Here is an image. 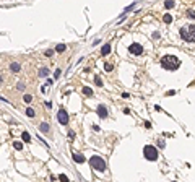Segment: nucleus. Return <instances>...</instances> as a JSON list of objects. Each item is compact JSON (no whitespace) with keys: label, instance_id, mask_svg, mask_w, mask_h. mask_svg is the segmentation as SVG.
I'll return each instance as SVG.
<instances>
[{"label":"nucleus","instance_id":"32","mask_svg":"<svg viewBox=\"0 0 195 182\" xmlns=\"http://www.w3.org/2000/svg\"><path fill=\"white\" fill-rule=\"evenodd\" d=\"M18 89H24V83H18Z\"/></svg>","mask_w":195,"mask_h":182},{"label":"nucleus","instance_id":"17","mask_svg":"<svg viewBox=\"0 0 195 182\" xmlns=\"http://www.w3.org/2000/svg\"><path fill=\"white\" fill-rule=\"evenodd\" d=\"M26 116H28V117H34V116H36L34 109H33V107H28V109H26Z\"/></svg>","mask_w":195,"mask_h":182},{"label":"nucleus","instance_id":"14","mask_svg":"<svg viewBox=\"0 0 195 182\" xmlns=\"http://www.w3.org/2000/svg\"><path fill=\"white\" fill-rule=\"evenodd\" d=\"M21 138H23V142H31V135H29V133L28 132H21Z\"/></svg>","mask_w":195,"mask_h":182},{"label":"nucleus","instance_id":"28","mask_svg":"<svg viewBox=\"0 0 195 182\" xmlns=\"http://www.w3.org/2000/svg\"><path fill=\"white\" fill-rule=\"evenodd\" d=\"M68 138L73 140V138H75V132H72V130H70V132H68Z\"/></svg>","mask_w":195,"mask_h":182},{"label":"nucleus","instance_id":"24","mask_svg":"<svg viewBox=\"0 0 195 182\" xmlns=\"http://www.w3.org/2000/svg\"><path fill=\"white\" fill-rule=\"evenodd\" d=\"M44 55H46V57H52V55H54V50H52V49H47Z\"/></svg>","mask_w":195,"mask_h":182},{"label":"nucleus","instance_id":"30","mask_svg":"<svg viewBox=\"0 0 195 182\" xmlns=\"http://www.w3.org/2000/svg\"><path fill=\"white\" fill-rule=\"evenodd\" d=\"M176 93H177V91H174V89H171V91H168V96H174Z\"/></svg>","mask_w":195,"mask_h":182},{"label":"nucleus","instance_id":"8","mask_svg":"<svg viewBox=\"0 0 195 182\" xmlns=\"http://www.w3.org/2000/svg\"><path fill=\"white\" fill-rule=\"evenodd\" d=\"M72 158H73V161H75V163H78V164L85 163V156L80 155V153H72Z\"/></svg>","mask_w":195,"mask_h":182},{"label":"nucleus","instance_id":"21","mask_svg":"<svg viewBox=\"0 0 195 182\" xmlns=\"http://www.w3.org/2000/svg\"><path fill=\"white\" fill-rule=\"evenodd\" d=\"M174 2H172V0H168V2H166V3H164V7H166V8H174Z\"/></svg>","mask_w":195,"mask_h":182},{"label":"nucleus","instance_id":"31","mask_svg":"<svg viewBox=\"0 0 195 182\" xmlns=\"http://www.w3.org/2000/svg\"><path fill=\"white\" fill-rule=\"evenodd\" d=\"M158 145H159V148H164V146H166V145H164V142H163V140H159V142H158Z\"/></svg>","mask_w":195,"mask_h":182},{"label":"nucleus","instance_id":"12","mask_svg":"<svg viewBox=\"0 0 195 182\" xmlns=\"http://www.w3.org/2000/svg\"><path fill=\"white\" fill-rule=\"evenodd\" d=\"M83 94H85V96H93V89L90 88V86H85V88H83Z\"/></svg>","mask_w":195,"mask_h":182},{"label":"nucleus","instance_id":"29","mask_svg":"<svg viewBox=\"0 0 195 182\" xmlns=\"http://www.w3.org/2000/svg\"><path fill=\"white\" fill-rule=\"evenodd\" d=\"M44 106H46L47 109H51V107H52V102H51V101H47V102H46V104H44Z\"/></svg>","mask_w":195,"mask_h":182},{"label":"nucleus","instance_id":"13","mask_svg":"<svg viewBox=\"0 0 195 182\" xmlns=\"http://www.w3.org/2000/svg\"><path fill=\"white\" fill-rule=\"evenodd\" d=\"M65 50H67L65 44H57V46H55V52H65Z\"/></svg>","mask_w":195,"mask_h":182},{"label":"nucleus","instance_id":"18","mask_svg":"<svg viewBox=\"0 0 195 182\" xmlns=\"http://www.w3.org/2000/svg\"><path fill=\"white\" fill-rule=\"evenodd\" d=\"M23 101L26 102V104H29V102L33 101V96H31V94H24V96H23Z\"/></svg>","mask_w":195,"mask_h":182},{"label":"nucleus","instance_id":"26","mask_svg":"<svg viewBox=\"0 0 195 182\" xmlns=\"http://www.w3.org/2000/svg\"><path fill=\"white\" fill-rule=\"evenodd\" d=\"M60 75H62V70H60V68H57V70H55V73H54V78H58Z\"/></svg>","mask_w":195,"mask_h":182},{"label":"nucleus","instance_id":"20","mask_svg":"<svg viewBox=\"0 0 195 182\" xmlns=\"http://www.w3.org/2000/svg\"><path fill=\"white\" fill-rule=\"evenodd\" d=\"M112 68H114L112 63H104V70L106 72H112Z\"/></svg>","mask_w":195,"mask_h":182},{"label":"nucleus","instance_id":"22","mask_svg":"<svg viewBox=\"0 0 195 182\" xmlns=\"http://www.w3.org/2000/svg\"><path fill=\"white\" fill-rule=\"evenodd\" d=\"M58 181H60V182H68V177H67L65 174H60V176H58Z\"/></svg>","mask_w":195,"mask_h":182},{"label":"nucleus","instance_id":"27","mask_svg":"<svg viewBox=\"0 0 195 182\" xmlns=\"http://www.w3.org/2000/svg\"><path fill=\"white\" fill-rule=\"evenodd\" d=\"M132 8H135V3H132V5H129V7L125 8V10H124V15H125V13H127V12H130V10H132Z\"/></svg>","mask_w":195,"mask_h":182},{"label":"nucleus","instance_id":"23","mask_svg":"<svg viewBox=\"0 0 195 182\" xmlns=\"http://www.w3.org/2000/svg\"><path fill=\"white\" fill-rule=\"evenodd\" d=\"M94 83H96L98 86H102V80L99 77H94Z\"/></svg>","mask_w":195,"mask_h":182},{"label":"nucleus","instance_id":"9","mask_svg":"<svg viewBox=\"0 0 195 182\" xmlns=\"http://www.w3.org/2000/svg\"><path fill=\"white\" fill-rule=\"evenodd\" d=\"M111 50H112V47H111V44H104V46L101 47V55H109L111 54Z\"/></svg>","mask_w":195,"mask_h":182},{"label":"nucleus","instance_id":"15","mask_svg":"<svg viewBox=\"0 0 195 182\" xmlns=\"http://www.w3.org/2000/svg\"><path fill=\"white\" fill-rule=\"evenodd\" d=\"M47 75H49V68L47 67H42L39 70V77H47Z\"/></svg>","mask_w":195,"mask_h":182},{"label":"nucleus","instance_id":"11","mask_svg":"<svg viewBox=\"0 0 195 182\" xmlns=\"http://www.w3.org/2000/svg\"><path fill=\"white\" fill-rule=\"evenodd\" d=\"M10 70H12L13 73H18L20 70H21V65H20L18 62H12V65H10Z\"/></svg>","mask_w":195,"mask_h":182},{"label":"nucleus","instance_id":"16","mask_svg":"<svg viewBox=\"0 0 195 182\" xmlns=\"http://www.w3.org/2000/svg\"><path fill=\"white\" fill-rule=\"evenodd\" d=\"M163 21H164L166 24L172 23V16H171V15H164V16H163Z\"/></svg>","mask_w":195,"mask_h":182},{"label":"nucleus","instance_id":"3","mask_svg":"<svg viewBox=\"0 0 195 182\" xmlns=\"http://www.w3.org/2000/svg\"><path fill=\"white\" fill-rule=\"evenodd\" d=\"M90 164H91L93 169L99 171V172H104L106 171V161L101 158V156H98V155H94V156L90 158Z\"/></svg>","mask_w":195,"mask_h":182},{"label":"nucleus","instance_id":"6","mask_svg":"<svg viewBox=\"0 0 195 182\" xmlns=\"http://www.w3.org/2000/svg\"><path fill=\"white\" fill-rule=\"evenodd\" d=\"M129 52L132 55H141V54H143V46L138 44V42H132L129 46Z\"/></svg>","mask_w":195,"mask_h":182},{"label":"nucleus","instance_id":"1","mask_svg":"<svg viewBox=\"0 0 195 182\" xmlns=\"http://www.w3.org/2000/svg\"><path fill=\"white\" fill-rule=\"evenodd\" d=\"M161 67L166 70H177L180 67V60L176 55H164L163 59H161Z\"/></svg>","mask_w":195,"mask_h":182},{"label":"nucleus","instance_id":"34","mask_svg":"<svg viewBox=\"0 0 195 182\" xmlns=\"http://www.w3.org/2000/svg\"><path fill=\"white\" fill-rule=\"evenodd\" d=\"M2 81H3V80H2V77H0V83H2Z\"/></svg>","mask_w":195,"mask_h":182},{"label":"nucleus","instance_id":"33","mask_svg":"<svg viewBox=\"0 0 195 182\" xmlns=\"http://www.w3.org/2000/svg\"><path fill=\"white\" fill-rule=\"evenodd\" d=\"M153 38H155V39H158V38H159V33H158V31H156V33H153Z\"/></svg>","mask_w":195,"mask_h":182},{"label":"nucleus","instance_id":"4","mask_svg":"<svg viewBox=\"0 0 195 182\" xmlns=\"http://www.w3.org/2000/svg\"><path fill=\"white\" fill-rule=\"evenodd\" d=\"M143 155L148 161H156V159H158V151H156V148L153 146V145H146V146L143 148Z\"/></svg>","mask_w":195,"mask_h":182},{"label":"nucleus","instance_id":"2","mask_svg":"<svg viewBox=\"0 0 195 182\" xmlns=\"http://www.w3.org/2000/svg\"><path fill=\"white\" fill-rule=\"evenodd\" d=\"M180 38L187 42H195V24H187L180 28Z\"/></svg>","mask_w":195,"mask_h":182},{"label":"nucleus","instance_id":"25","mask_svg":"<svg viewBox=\"0 0 195 182\" xmlns=\"http://www.w3.org/2000/svg\"><path fill=\"white\" fill-rule=\"evenodd\" d=\"M187 16H190V18L195 20V10H189V12H187Z\"/></svg>","mask_w":195,"mask_h":182},{"label":"nucleus","instance_id":"10","mask_svg":"<svg viewBox=\"0 0 195 182\" xmlns=\"http://www.w3.org/2000/svg\"><path fill=\"white\" fill-rule=\"evenodd\" d=\"M39 130L42 133H49V130H51V125L47 124V122H42V124L39 125Z\"/></svg>","mask_w":195,"mask_h":182},{"label":"nucleus","instance_id":"5","mask_svg":"<svg viewBox=\"0 0 195 182\" xmlns=\"http://www.w3.org/2000/svg\"><path fill=\"white\" fill-rule=\"evenodd\" d=\"M57 120H58V124H62V125H67V124H68V112H67L63 107L58 109V112H57Z\"/></svg>","mask_w":195,"mask_h":182},{"label":"nucleus","instance_id":"7","mask_svg":"<svg viewBox=\"0 0 195 182\" xmlns=\"http://www.w3.org/2000/svg\"><path fill=\"white\" fill-rule=\"evenodd\" d=\"M96 112H98V116H99V119H107V116H109V112H107V107H106V106H102V104L98 106Z\"/></svg>","mask_w":195,"mask_h":182},{"label":"nucleus","instance_id":"19","mask_svg":"<svg viewBox=\"0 0 195 182\" xmlns=\"http://www.w3.org/2000/svg\"><path fill=\"white\" fill-rule=\"evenodd\" d=\"M13 146H15V150H23V143L21 142H13Z\"/></svg>","mask_w":195,"mask_h":182}]
</instances>
